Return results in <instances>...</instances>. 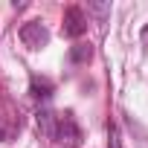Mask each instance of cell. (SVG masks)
Segmentation results:
<instances>
[{
  "mask_svg": "<svg viewBox=\"0 0 148 148\" xmlns=\"http://www.w3.org/2000/svg\"><path fill=\"white\" fill-rule=\"evenodd\" d=\"M52 139H58V142H61V145H67V148L82 145V128H79L76 116H73L70 110L55 116V125H52Z\"/></svg>",
  "mask_w": 148,
  "mask_h": 148,
  "instance_id": "6da1fadb",
  "label": "cell"
},
{
  "mask_svg": "<svg viewBox=\"0 0 148 148\" xmlns=\"http://www.w3.org/2000/svg\"><path fill=\"white\" fill-rule=\"evenodd\" d=\"M21 41H23L29 49H41V47L49 44V29H47L44 23H38V21H29V23L21 26Z\"/></svg>",
  "mask_w": 148,
  "mask_h": 148,
  "instance_id": "7a4b0ae2",
  "label": "cell"
},
{
  "mask_svg": "<svg viewBox=\"0 0 148 148\" xmlns=\"http://www.w3.org/2000/svg\"><path fill=\"white\" fill-rule=\"evenodd\" d=\"M84 29H87V18H84V12H82L79 6H70V9L64 12V35L79 38V35H84Z\"/></svg>",
  "mask_w": 148,
  "mask_h": 148,
  "instance_id": "3957f363",
  "label": "cell"
},
{
  "mask_svg": "<svg viewBox=\"0 0 148 148\" xmlns=\"http://www.w3.org/2000/svg\"><path fill=\"white\" fill-rule=\"evenodd\" d=\"M29 90H32L35 99H44V102H47V99L52 96V82H49V79H38V76H32V87H29Z\"/></svg>",
  "mask_w": 148,
  "mask_h": 148,
  "instance_id": "277c9868",
  "label": "cell"
},
{
  "mask_svg": "<svg viewBox=\"0 0 148 148\" xmlns=\"http://www.w3.org/2000/svg\"><path fill=\"white\" fill-rule=\"evenodd\" d=\"M73 58H76V61H84V58H90V47H82V49H76V52H73Z\"/></svg>",
  "mask_w": 148,
  "mask_h": 148,
  "instance_id": "5b68a950",
  "label": "cell"
},
{
  "mask_svg": "<svg viewBox=\"0 0 148 148\" xmlns=\"http://www.w3.org/2000/svg\"><path fill=\"white\" fill-rule=\"evenodd\" d=\"M110 148H122L119 145V136H116V128H110Z\"/></svg>",
  "mask_w": 148,
  "mask_h": 148,
  "instance_id": "8992f818",
  "label": "cell"
},
{
  "mask_svg": "<svg viewBox=\"0 0 148 148\" xmlns=\"http://www.w3.org/2000/svg\"><path fill=\"white\" fill-rule=\"evenodd\" d=\"M142 44H145V47H148V26H145V29H142Z\"/></svg>",
  "mask_w": 148,
  "mask_h": 148,
  "instance_id": "52a82bcc",
  "label": "cell"
}]
</instances>
